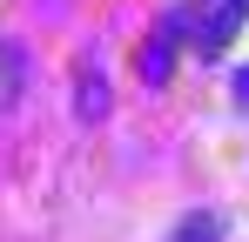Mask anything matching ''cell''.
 <instances>
[{"instance_id":"1","label":"cell","mask_w":249,"mask_h":242,"mask_svg":"<svg viewBox=\"0 0 249 242\" xmlns=\"http://www.w3.org/2000/svg\"><path fill=\"white\" fill-rule=\"evenodd\" d=\"M249 20V0H209V20H202V54H222L236 27Z\"/></svg>"},{"instance_id":"2","label":"cell","mask_w":249,"mask_h":242,"mask_svg":"<svg viewBox=\"0 0 249 242\" xmlns=\"http://www.w3.org/2000/svg\"><path fill=\"white\" fill-rule=\"evenodd\" d=\"M135 68H142V81H148V87H162L168 68H175V27H162V34L148 40V47L135 54Z\"/></svg>"},{"instance_id":"3","label":"cell","mask_w":249,"mask_h":242,"mask_svg":"<svg viewBox=\"0 0 249 242\" xmlns=\"http://www.w3.org/2000/svg\"><path fill=\"white\" fill-rule=\"evenodd\" d=\"M168 242H222V229H215V215H182V229Z\"/></svg>"},{"instance_id":"4","label":"cell","mask_w":249,"mask_h":242,"mask_svg":"<svg viewBox=\"0 0 249 242\" xmlns=\"http://www.w3.org/2000/svg\"><path fill=\"white\" fill-rule=\"evenodd\" d=\"M14 87H20V47H14V40H0V101H7Z\"/></svg>"},{"instance_id":"5","label":"cell","mask_w":249,"mask_h":242,"mask_svg":"<svg viewBox=\"0 0 249 242\" xmlns=\"http://www.w3.org/2000/svg\"><path fill=\"white\" fill-rule=\"evenodd\" d=\"M81 115H108V87L101 81H81Z\"/></svg>"},{"instance_id":"6","label":"cell","mask_w":249,"mask_h":242,"mask_svg":"<svg viewBox=\"0 0 249 242\" xmlns=\"http://www.w3.org/2000/svg\"><path fill=\"white\" fill-rule=\"evenodd\" d=\"M236 94H243V101H249V68H243V74H236Z\"/></svg>"}]
</instances>
